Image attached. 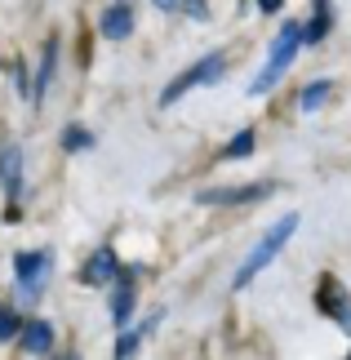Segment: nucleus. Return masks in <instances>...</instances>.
I'll return each instance as SVG.
<instances>
[{
  "label": "nucleus",
  "mask_w": 351,
  "mask_h": 360,
  "mask_svg": "<svg viewBox=\"0 0 351 360\" xmlns=\"http://www.w3.org/2000/svg\"><path fill=\"white\" fill-rule=\"evenodd\" d=\"M293 231H298V214H285L280 223L267 227V236H262L254 249H249V258L241 262V271L231 276V289H249V285H254L258 276H262V271H267V267H272V262L280 258V249H285V245L293 240Z\"/></svg>",
  "instance_id": "1"
},
{
  "label": "nucleus",
  "mask_w": 351,
  "mask_h": 360,
  "mask_svg": "<svg viewBox=\"0 0 351 360\" xmlns=\"http://www.w3.org/2000/svg\"><path fill=\"white\" fill-rule=\"evenodd\" d=\"M298 49H302V27H298V22H280V32H276V40H272V49H267L262 72L249 80V89H245V94H254V98L272 94V89L280 85V76H285L289 67H293Z\"/></svg>",
  "instance_id": "2"
},
{
  "label": "nucleus",
  "mask_w": 351,
  "mask_h": 360,
  "mask_svg": "<svg viewBox=\"0 0 351 360\" xmlns=\"http://www.w3.org/2000/svg\"><path fill=\"white\" fill-rule=\"evenodd\" d=\"M222 72H227V53H205V58H196L187 72H178L170 85H165L160 94V107H174L178 98H187L191 89L200 85H214V80H222Z\"/></svg>",
  "instance_id": "3"
},
{
  "label": "nucleus",
  "mask_w": 351,
  "mask_h": 360,
  "mask_svg": "<svg viewBox=\"0 0 351 360\" xmlns=\"http://www.w3.org/2000/svg\"><path fill=\"white\" fill-rule=\"evenodd\" d=\"M49 267H53V254L49 249H23L13 258V285H18V298L23 302H36L49 285Z\"/></svg>",
  "instance_id": "4"
},
{
  "label": "nucleus",
  "mask_w": 351,
  "mask_h": 360,
  "mask_svg": "<svg viewBox=\"0 0 351 360\" xmlns=\"http://www.w3.org/2000/svg\"><path fill=\"white\" fill-rule=\"evenodd\" d=\"M316 307L329 316V321H338L347 334H351V294L343 289L338 276H320V285H316Z\"/></svg>",
  "instance_id": "5"
},
{
  "label": "nucleus",
  "mask_w": 351,
  "mask_h": 360,
  "mask_svg": "<svg viewBox=\"0 0 351 360\" xmlns=\"http://www.w3.org/2000/svg\"><path fill=\"white\" fill-rule=\"evenodd\" d=\"M272 191H276V183L262 178V183H245V187H205L196 200L200 205H254L262 196H272Z\"/></svg>",
  "instance_id": "6"
},
{
  "label": "nucleus",
  "mask_w": 351,
  "mask_h": 360,
  "mask_svg": "<svg viewBox=\"0 0 351 360\" xmlns=\"http://www.w3.org/2000/svg\"><path fill=\"white\" fill-rule=\"evenodd\" d=\"M116 289H111V321L125 325L134 316V294H138V267H120L116 281H111Z\"/></svg>",
  "instance_id": "7"
},
{
  "label": "nucleus",
  "mask_w": 351,
  "mask_h": 360,
  "mask_svg": "<svg viewBox=\"0 0 351 360\" xmlns=\"http://www.w3.org/2000/svg\"><path fill=\"white\" fill-rule=\"evenodd\" d=\"M116 271H120V258H116V249H111V245H103V249H94V254H89V262L80 267V281H85V285H94V289H103V285H111V281H116Z\"/></svg>",
  "instance_id": "8"
},
{
  "label": "nucleus",
  "mask_w": 351,
  "mask_h": 360,
  "mask_svg": "<svg viewBox=\"0 0 351 360\" xmlns=\"http://www.w3.org/2000/svg\"><path fill=\"white\" fill-rule=\"evenodd\" d=\"M98 32L103 40H129L134 36V9L125 0H111V5L98 13Z\"/></svg>",
  "instance_id": "9"
},
{
  "label": "nucleus",
  "mask_w": 351,
  "mask_h": 360,
  "mask_svg": "<svg viewBox=\"0 0 351 360\" xmlns=\"http://www.w3.org/2000/svg\"><path fill=\"white\" fill-rule=\"evenodd\" d=\"M58 45H63L58 36H49V40H45V53H40V67H36V80H32V94H27V98H32V107H40V103H45V94H49V80H53V72H58Z\"/></svg>",
  "instance_id": "10"
},
{
  "label": "nucleus",
  "mask_w": 351,
  "mask_h": 360,
  "mask_svg": "<svg viewBox=\"0 0 351 360\" xmlns=\"http://www.w3.org/2000/svg\"><path fill=\"white\" fill-rule=\"evenodd\" d=\"M0 183H5L9 200L23 196V147L18 143H9L5 151H0Z\"/></svg>",
  "instance_id": "11"
},
{
  "label": "nucleus",
  "mask_w": 351,
  "mask_h": 360,
  "mask_svg": "<svg viewBox=\"0 0 351 360\" xmlns=\"http://www.w3.org/2000/svg\"><path fill=\"white\" fill-rule=\"evenodd\" d=\"M18 352H27V356H49L53 352V325L49 321H27L23 329H18Z\"/></svg>",
  "instance_id": "12"
},
{
  "label": "nucleus",
  "mask_w": 351,
  "mask_h": 360,
  "mask_svg": "<svg viewBox=\"0 0 351 360\" xmlns=\"http://www.w3.org/2000/svg\"><path fill=\"white\" fill-rule=\"evenodd\" d=\"M329 27H333L329 0H312V18H307V27H302V45H320V40L329 36Z\"/></svg>",
  "instance_id": "13"
},
{
  "label": "nucleus",
  "mask_w": 351,
  "mask_h": 360,
  "mask_svg": "<svg viewBox=\"0 0 351 360\" xmlns=\"http://www.w3.org/2000/svg\"><path fill=\"white\" fill-rule=\"evenodd\" d=\"M333 94V80H312V85L302 89V98H298V107L302 112H316V107H325V98Z\"/></svg>",
  "instance_id": "14"
},
{
  "label": "nucleus",
  "mask_w": 351,
  "mask_h": 360,
  "mask_svg": "<svg viewBox=\"0 0 351 360\" xmlns=\"http://www.w3.org/2000/svg\"><path fill=\"white\" fill-rule=\"evenodd\" d=\"M151 325H156V321H147V325H138V329H125V334L116 338V356H120V360H129L138 347H143V338H147V329H151Z\"/></svg>",
  "instance_id": "15"
},
{
  "label": "nucleus",
  "mask_w": 351,
  "mask_h": 360,
  "mask_svg": "<svg viewBox=\"0 0 351 360\" xmlns=\"http://www.w3.org/2000/svg\"><path fill=\"white\" fill-rule=\"evenodd\" d=\"M254 143H258L254 129H241L227 147H222V160H241V156H249V151H254Z\"/></svg>",
  "instance_id": "16"
},
{
  "label": "nucleus",
  "mask_w": 351,
  "mask_h": 360,
  "mask_svg": "<svg viewBox=\"0 0 351 360\" xmlns=\"http://www.w3.org/2000/svg\"><path fill=\"white\" fill-rule=\"evenodd\" d=\"M63 147L67 151H89L94 147V134L85 129V124H67V129H63Z\"/></svg>",
  "instance_id": "17"
},
{
  "label": "nucleus",
  "mask_w": 351,
  "mask_h": 360,
  "mask_svg": "<svg viewBox=\"0 0 351 360\" xmlns=\"http://www.w3.org/2000/svg\"><path fill=\"white\" fill-rule=\"evenodd\" d=\"M18 329H23V321H18V316H13L9 307H0V342L18 338Z\"/></svg>",
  "instance_id": "18"
},
{
  "label": "nucleus",
  "mask_w": 351,
  "mask_h": 360,
  "mask_svg": "<svg viewBox=\"0 0 351 360\" xmlns=\"http://www.w3.org/2000/svg\"><path fill=\"white\" fill-rule=\"evenodd\" d=\"M174 9H187V13H191V18H200V22L209 18V9H205V0H174Z\"/></svg>",
  "instance_id": "19"
},
{
  "label": "nucleus",
  "mask_w": 351,
  "mask_h": 360,
  "mask_svg": "<svg viewBox=\"0 0 351 360\" xmlns=\"http://www.w3.org/2000/svg\"><path fill=\"white\" fill-rule=\"evenodd\" d=\"M258 9L262 13H280V0H258Z\"/></svg>",
  "instance_id": "20"
},
{
  "label": "nucleus",
  "mask_w": 351,
  "mask_h": 360,
  "mask_svg": "<svg viewBox=\"0 0 351 360\" xmlns=\"http://www.w3.org/2000/svg\"><path fill=\"white\" fill-rule=\"evenodd\" d=\"M156 9H165V13H174V0H151Z\"/></svg>",
  "instance_id": "21"
}]
</instances>
